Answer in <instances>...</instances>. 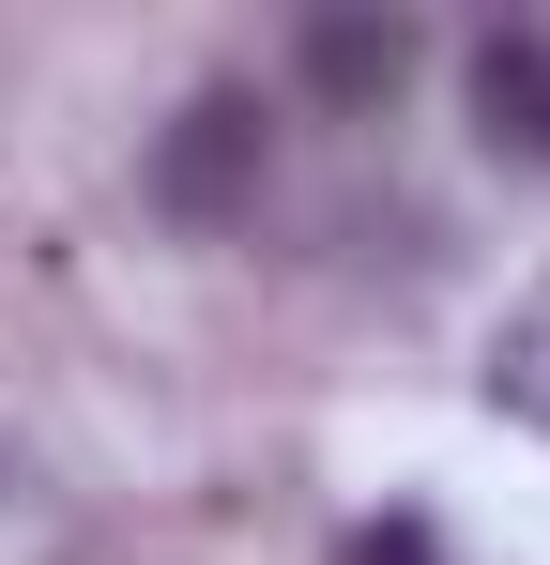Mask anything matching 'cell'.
Returning a JSON list of instances; mask_svg holds the SVG:
<instances>
[{
    "instance_id": "6da1fadb",
    "label": "cell",
    "mask_w": 550,
    "mask_h": 565,
    "mask_svg": "<svg viewBox=\"0 0 550 565\" xmlns=\"http://www.w3.org/2000/svg\"><path fill=\"white\" fill-rule=\"evenodd\" d=\"M261 169H275L261 93H199L169 138H154V214H169V230H230V214L261 199Z\"/></svg>"
},
{
    "instance_id": "7a4b0ae2",
    "label": "cell",
    "mask_w": 550,
    "mask_h": 565,
    "mask_svg": "<svg viewBox=\"0 0 550 565\" xmlns=\"http://www.w3.org/2000/svg\"><path fill=\"white\" fill-rule=\"evenodd\" d=\"M458 93H474V138L505 169H550V31H489L458 62Z\"/></svg>"
},
{
    "instance_id": "3957f363",
    "label": "cell",
    "mask_w": 550,
    "mask_h": 565,
    "mask_svg": "<svg viewBox=\"0 0 550 565\" xmlns=\"http://www.w3.org/2000/svg\"><path fill=\"white\" fill-rule=\"evenodd\" d=\"M413 77V15H306V93L321 107H382Z\"/></svg>"
},
{
    "instance_id": "277c9868",
    "label": "cell",
    "mask_w": 550,
    "mask_h": 565,
    "mask_svg": "<svg viewBox=\"0 0 550 565\" xmlns=\"http://www.w3.org/2000/svg\"><path fill=\"white\" fill-rule=\"evenodd\" d=\"M489 413H520V428H550V276L489 321Z\"/></svg>"
},
{
    "instance_id": "5b68a950",
    "label": "cell",
    "mask_w": 550,
    "mask_h": 565,
    "mask_svg": "<svg viewBox=\"0 0 550 565\" xmlns=\"http://www.w3.org/2000/svg\"><path fill=\"white\" fill-rule=\"evenodd\" d=\"M352 565H429V520H382V535H352Z\"/></svg>"
}]
</instances>
